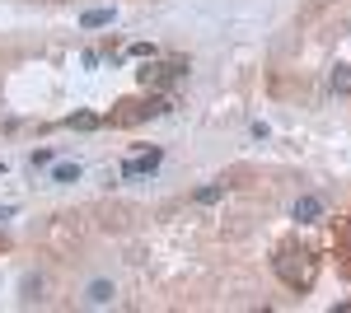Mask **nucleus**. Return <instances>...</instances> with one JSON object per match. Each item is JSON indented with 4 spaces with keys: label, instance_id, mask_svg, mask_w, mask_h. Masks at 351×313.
I'll return each mask as SVG.
<instances>
[{
    "label": "nucleus",
    "instance_id": "7",
    "mask_svg": "<svg viewBox=\"0 0 351 313\" xmlns=\"http://www.w3.org/2000/svg\"><path fill=\"white\" fill-rule=\"evenodd\" d=\"M52 183H80V164H56Z\"/></svg>",
    "mask_w": 351,
    "mask_h": 313
},
{
    "label": "nucleus",
    "instance_id": "11",
    "mask_svg": "<svg viewBox=\"0 0 351 313\" xmlns=\"http://www.w3.org/2000/svg\"><path fill=\"white\" fill-rule=\"evenodd\" d=\"M342 253H347V258H351V220H347V225H342Z\"/></svg>",
    "mask_w": 351,
    "mask_h": 313
},
{
    "label": "nucleus",
    "instance_id": "8",
    "mask_svg": "<svg viewBox=\"0 0 351 313\" xmlns=\"http://www.w3.org/2000/svg\"><path fill=\"white\" fill-rule=\"evenodd\" d=\"M84 299H89V304H108V299H112V286H108V281H94Z\"/></svg>",
    "mask_w": 351,
    "mask_h": 313
},
{
    "label": "nucleus",
    "instance_id": "5",
    "mask_svg": "<svg viewBox=\"0 0 351 313\" xmlns=\"http://www.w3.org/2000/svg\"><path fill=\"white\" fill-rule=\"evenodd\" d=\"M112 19H117V10H112V5H99V10H84V14H80L84 28H108Z\"/></svg>",
    "mask_w": 351,
    "mask_h": 313
},
{
    "label": "nucleus",
    "instance_id": "4",
    "mask_svg": "<svg viewBox=\"0 0 351 313\" xmlns=\"http://www.w3.org/2000/svg\"><path fill=\"white\" fill-rule=\"evenodd\" d=\"M319 215H324V201H319L314 192H309V197H300L295 206H291V220H300V225H314Z\"/></svg>",
    "mask_w": 351,
    "mask_h": 313
},
{
    "label": "nucleus",
    "instance_id": "1",
    "mask_svg": "<svg viewBox=\"0 0 351 313\" xmlns=\"http://www.w3.org/2000/svg\"><path fill=\"white\" fill-rule=\"evenodd\" d=\"M271 271L281 276V286L304 295V290H314V276H319V258L309 253V248H300V243H281L276 248V258H271Z\"/></svg>",
    "mask_w": 351,
    "mask_h": 313
},
{
    "label": "nucleus",
    "instance_id": "6",
    "mask_svg": "<svg viewBox=\"0 0 351 313\" xmlns=\"http://www.w3.org/2000/svg\"><path fill=\"white\" fill-rule=\"evenodd\" d=\"M220 197H225V183H206V187H197V192H192V201H197V206H216Z\"/></svg>",
    "mask_w": 351,
    "mask_h": 313
},
{
    "label": "nucleus",
    "instance_id": "2",
    "mask_svg": "<svg viewBox=\"0 0 351 313\" xmlns=\"http://www.w3.org/2000/svg\"><path fill=\"white\" fill-rule=\"evenodd\" d=\"M183 75H188L183 61H155V56H150V61L141 66V84H145V89H164V84H173V79H183Z\"/></svg>",
    "mask_w": 351,
    "mask_h": 313
},
{
    "label": "nucleus",
    "instance_id": "9",
    "mask_svg": "<svg viewBox=\"0 0 351 313\" xmlns=\"http://www.w3.org/2000/svg\"><path fill=\"white\" fill-rule=\"evenodd\" d=\"M332 89H337V94H351V66H337V71H332Z\"/></svg>",
    "mask_w": 351,
    "mask_h": 313
},
{
    "label": "nucleus",
    "instance_id": "3",
    "mask_svg": "<svg viewBox=\"0 0 351 313\" xmlns=\"http://www.w3.org/2000/svg\"><path fill=\"white\" fill-rule=\"evenodd\" d=\"M160 168V150H150V155H132L122 159V178H136V173H155Z\"/></svg>",
    "mask_w": 351,
    "mask_h": 313
},
{
    "label": "nucleus",
    "instance_id": "10",
    "mask_svg": "<svg viewBox=\"0 0 351 313\" xmlns=\"http://www.w3.org/2000/svg\"><path fill=\"white\" fill-rule=\"evenodd\" d=\"M71 127L89 131V127H99V117H94V112H75V117H71Z\"/></svg>",
    "mask_w": 351,
    "mask_h": 313
}]
</instances>
